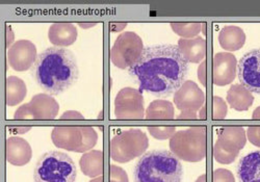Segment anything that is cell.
<instances>
[{
  "mask_svg": "<svg viewBox=\"0 0 260 182\" xmlns=\"http://www.w3.org/2000/svg\"><path fill=\"white\" fill-rule=\"evenodd\" d=\"M188 62L177 45H151L144 49L139 60L128 69L129 75L140 84V90L155 97L175 94L185 82Z\"/></svg>",
  "mask_w": 260,
  "mask_h": 182,
  "instance_id": "6da1fadb",
  "label": "cell"
},
{
  "mask_svg": "<svg viewBox=\"0 0 260 182\" xmlns=\"http://www.w3.org/2000/svg\"><path fill=\"white\" fill-rule=\"evenodd\" d=\"M32 76L46 94L56 96L64 93L79 78L76 56L69 49L49 47L38 55Z\"/></svg>",
  "mask_w": 260,
  "mask_h": 182,
  "instance_id": "7a4b0ae2",
  "label": "cell"
},
{
  "mask_svg": "<svg viewBox=\"0 0 260 182\" xmlns=\"http://www.w3.org/2000/svg\"><path fill=\"white\" fill-rule=\"evenodd\" d=\"M183 167L171 151L146 152L134 169L135 182H182Z\"/></svg>",
  "mask_w": 260,
  "mask_h": 182,
  "instance_id": "3957f363",
  "label": "cell"
},
{
  "mask_svg": "<svg viewBox=\"0 0 260 182\" xmlns=\"http://www.w3.org/2000/svg\"><path fill=\"white\" fill-rule=\"evenodd\" d=\"M77 169L73 159L60 151L43 154L36 164L35 182H75Z\"/></svg>",
  "mask_w": 260,
  "mask_h": 182,
  "instance_id": "277c9868",
  "label": "cell"
},
{
  "mask_svg": "<svg viewBox=\"0 0 260 182\" xmlns=\"http://www.w3.org/2000/svg\"><path fill=\"white\" fill-rule=\"evenodd\" d=\"M170 151L178 159L199 163L207 153V132L205 127H190L177 131L169 142Z\"/></svg>",
  "mask_w": 260,
  "mask_h": 182,
  "instance_id": "5b68a950",
  "label": "cell"
},
{
  "mask_svg": "<svg viewBox=\"0 0 260 182\" xmlns=\"http://www.w3.org/2000/svg\"><path fill=\"white\" fill-rule=\"evenodd\" d=\"M149 147V139L141 129L133 128L116 134L110 144V155L113 161L129 163L143 156Z\"/></svg>",
  "mask_w": 260,
  "mask_h": 182,
  "instance_id": "8992f818",
  "label": "cell"
},
{
  "mask_svg": "<svg viewBox=\"0 0 260 182\" xmlns=\"http://www.w3.org/2000/svg\"><path fill=\"white\" fill-rule=\"evenodd\" d=\"M144 49V43L140 36L134 32L122 33L111 49V60L119 69H130L139 60Z\"/></svg>",
  "mask_w": 260,
  "mask_h": 182,
  "instance_id": "52a82bcc",
  "label": "cell"
},
{
  "mask_svg": "<svg viewBox=\"0 0 260 182\" xmlns=\"http://www.w3.org/2000/svg\"><path fill=\"white\" fill-rule=\"evenodd\" d=\"M115 116L119 120H142L145 118L144 97L140 89L124 87L115 98Z\"/></svg>",
  "mask_w": 260,
  "mask_h": 182,
  "instance_id": "ba28073f",
  "label": "cell"
},
{
  "mask_svg": "<svg viewBox=\"0 0 260 182\" xmlns=\"http://www.w3.org/2000/svg\"><path fill=\"white\" fill-rule=\"evenodd\" d=\"M237 76L243 86L260 95V48L243 55L237 65Z\"/></svg>",
  "mask_w": 260,
  "mask_h": 182,
  "instance_id": "9c48e42d",
  "label": "cell"
},
{
  "mask_svg": "<svg viewBox=\"0 0 260 182\" xmlns=\"http://www.w3.org/2000/svg\"><path fill=\"white\" fill-rule=\"evenodd\" d=\"M36 45L28 40H19L8 49V63L15 71L23 72L34 67L38 57Z\"/></svg>",
  "mask_w": 260,
  "mask_h": 182,
  "instance_id": "30bf717a",
  "label": "cell"
},
{
  "mask_svg": "<svg viewBox=\"0 0 260 182\" xmlns=\"http://www.w3.org/2000/svg\"><path fill=\"white\" fill-rule=\"evenodd\" d=\"M205 102V94L192 80H185L174 94V103L181 111L197 112Z\"/></svg>",
  "mask_w": 260,
  "mask_h": 182,
  "instance_id": "8fae6325",
  "label": "cell"
},
{
  "mask_svg": "<svg viewBox=\"0 0 260 182\" xmlns=\"http://www.w3.org/2000/svg\"><path fill=\"white\" fill-rule=\"evenodd\" d=\"M237 59L230 52H219L213 57V83L225 86L231 83L237 74Z\"/></svg>",
  "mask_w": 260,
  "mask_h": 182,
  "instance_id": "7c38bea8",
  "label": "cell"
},
{
  "mask_svg": "<svg viewBox=\"0 0 260 182\" xmlns=\"http://www.w3.org/2000/svg\"><path fill=\"white\" fill-rule=\"evenodd\" d=\"M51 140L59 149L78 152L82 143L81 129L75 126L54 127L51 131Z\"/></svg>",
  "mask_w": 260,
  "mask_h": 182,
  "instance_id": "4fadbf2b",
  "label": "cell"
},
{
  "mask_svg": "<svg viewBox=\"0 0 260 182\" xmlns=\"http://www.w3.org/2000/svg\"><path fill=\"white\" fill-rule=\"evenodd\" d=\"M28 105L34 120H54L59 110L57 101L45 93L35 95Z\"/></svg>",
  "mask_w": 260,
  "mask_h": 182,
  "instance_id": "5bb4252c",
  "label": "cell"
},
{
  "mask_svg": "<svg viewBox=\"0 0 260 182\" xmlns=\"http://www.w3.org/2000/svg\"><path fill=\"white\" fill-rule=\"evenodd\" d=\"M32 157L29 143L19 136H12L7 141V161L15 167L27 165Z\"/></svg>",
  "mask_w": 260,
  "mask_h": 182,
  "instance_id": "9a60e30c",
  "label": "cell"
},
{
  "mask_svg": "<svg viewBox=\"0 0 260 182\" xmlns=\"http://www.w3.org/2000/svg\"><path fill=\"white\" fill-rule=\"evenodd\" d=\"M238 182H260V150L243 156L236 166Z\"/></svg>",
  "mask_w": 260,
  "mask_h": 182,
  "instance_id": "2e32d148",
  "label": "cell"
},
{
  "mask_svg": "<svg viewBox=\"0 0 260 182\" xmlns=\"http://www.w3.org/2000/svg\"><path fill=\"white\" fill-rule=\"evenodd\" d=\"M78 33L74 24L69 22H57L51 24L48 31V38L55 47L64 48L75 43Z\"/></svg>",
  "mask_w": 260,
  "mask_h": 182,
  "instance_id": "e0dca14e",
  "label": "cell"
},
{
  "mask_svg": "<svg viewBox=\"0 0 260 182\" xmlns=\"http://www.w3.org/2000/svg\"><path fill=\"white\" fill-rule=\"evenodd\" d=\"M177 46L188 64H198L206 56L207 43L201 37L194 39H180Z\"/></svg>",
  "mask_w": 260,
  "mask_h": 182,
  "instance_id": "ac0fdd59",
  "label": "cell"
},
{
  "mask_svg": "<svg viewBox=\"0 0 260 182\" xmlns=\"http://www.w3.org/2000/svg\"><path fill=\"white\" fill-rule=\"evenodd\" d=\"M247 41L245 32L238 26L227 25L219 34V43L226 52H233L243 48Z\"/></svg>",
  "mask_w": 260,
  "mask_h": 182,
  "instance_id": "d6986e66",
  "label": "cell"
},
{
  "mask_svg": "<svg viewBox=\"0 0 260 182\" xmlns=\"http://www.w3.org/2000/svg\"><path fill=\"white\" fill-rule=\"evenodd\" d=\"M226 99L229 106L237 111L248 110L254 102V96L252 93L241 83L230 86Z\"/></svg>",
  "mask_w": 260,
  "mask_h": 182,
  "instance_id": "ffe728a7",
  "label": "cell"
},
{
  "mask_svg": "<svg viewBox=\"0 0 260 182\" xmlns=\"http://www.w3.org/2000/svg\"><path fill=\"white\" fill-rule=\"evenodd\" d=\"M79 166L81 172L90 178H97L103 174V152L101 150H91L84 153Z\"/></svg>",
  "mask_w": 260,
  "mask_h": 182,
  "instance_id": "44dd1931",
  "label": "cell"
},
{
  "mask_svg": "<svg viewBox=\"0 0 260 182\" xmlns=\"http://www.w3.org/2000/svg\"><path fill=\"white\" fill-rule=\"evenodd\" d=\"M218 141L221 142L223 145L240 151L246 146V143L248 141L246 130L243 127L236 126L221 128L218 132Z\"/></svg>",
  "mask_w": 260,
  "mask_h": 182,
  "instance_id": "7402d4cb",
  "label": "cell"
},
{
  "mask_svg": "<svg viewBox=\"0 0 260 182\" xmlns=\"http://www.w3.org/2000/svg\"><path fill=\"white\" fill-rule=\"evenodd\" d=\"M27 87L25 82L17 77L9 76L7 78V104L8 106H16L25 99Z\"/></svg>",
  "mask_w": 260,
  "mask_h": 182,
  "instance_id": "603a6c76",
  "label": "cell"
},
{
  "mask_svg": "<svg viewBox=\"0 0 260 182\" xmlns=\"http://www.w3.org/2000/svg\"><path fill=\"white\" fill-rule=\"evenodd\" d=\"M174 116V106L168 100H154L146 109V119L148 120H172Z\"/></svg>",
  "mask_w": 260,
  "mask_h": 182,
  "instance_id": "cb8c5ba5",
  "label": "cell"
},
{
  "mask_svg": "<svg viewBox=\"0 0 260 182\" xmlns=\"http://www.w3.org/2000/svg\"><path fill=\"white\" fill-rule=\"evenodd\" d=\"M240 154V150L231 149L225 145H223L221 142L216 141L213 147V156L215 162L222 165H229L232 164L236 157Z\"/></svg>",
  "mask_w": 260,
  "mask_h": 182,
  "instance_id": "d4e9b609",
  "label": "cell"
},
{
  "mask_svg": "<svg viewBox=\"0 0 260 182\" xmlns=\"http://www.w3.org/2000/svg\"><path fill=\"white\" fill-rule=\"evenodd\" d=\"M202 23H186V22H179V23H171V28L176 35L182 39H194L202 31Z\"/></svg>",
  "mask_w": 260,
  "mask_h": 182,
  "instance_id": "484cf974",
  "label": "cell"
},
{
  "mask_svg": "<svg viewBox=\"0 0 260 182\" xmlns=\"http://www.w3.org/2000/svg\"><path fill=\"white\" fill-rule=\"evenodd\" d=\"M82 133V143L77 153H86L91 151L98 142V133L92 127H80Z\"/></svg>",
  "mask_w": 260,
  "mask_h": 182,
  "instance_id": "4316f807",
  "label": "cell"
},
{
  "mask_svg": "<svg viewBox=\"0 0 260 182\" xmlns=\"http://www.w3.org/2000/svg\"><path fill=\"white\" fill-rule=\"evenodd\" d=\"M148 131L154 139L159 141L171 140L177 132L175 127H149Z\"/></svg>",
  "mask_w": 260,
  "mask_h": 182,
  "instance_id": "83f0119b",
  "label": "cell"
},
{
  "mask_svg": "<svg viewBox=\"0 0 260 182\" xmlns=\"http://www.w3.org/2000/svg\"><path fill=\"white\" fill-rule=\"evenodd\" d=\"M228 112L227 103L223 98L219 96L213 97V119L214 120H223L226 118Z\"/></svg>",
  "mask_w": 260,
  "mask_h": 182,
  "instance_id": "f1b7e54d",
  "label": "cell"
},
{
  "mask_svg": "<svg viewBox=\"0 0 260 182\" xmlns=\"http://www.w3.org/2000/svg\"><path fill=\"white\" fill-rule=\"evenodd\" d=\"M110 180L111 182H129L127 173L122 168L115 165L110 167Z\"/></svg>",
  "mask_w": 260,
  "mask_h": 182,
  "instance_id": "f546056e",
  "label": "cell"
},
{
  "mask_svg": "<svg viewBox=\"0 0 260 182\" xmlns=\"http://www.w3.org/2000/svg\"><path fill=\"white\" fill-rule=\"evenodd\" d=\"M213 182H235V178L227 169H216L213 172Z\"/></svg>",
  "mask_w": 260,
  "mask_h": 182,
  "instance_id": "4dcf8cb0",
  "label": "cell"
},
{
  "mask_svg": "<svg viewBox=\"0 0 260 182\" xmlns=\"http://www.w3.org/2000/svg\"><path fill=\"white\" fill-rule=\"evenodd\" d=\"M247 138L252 145L260 148V127H249L247 130Z\"/></svg>",
  "mask_w": 260,
  "mask_h": 182,
  "instance_id": "1f68e13d",
  "label": "cell"
},
{
  "mask_svg": "<svg viewBox=\"0 0 260 182\" xmlns=\"http://www.w3.org/2000/svg\"><path fill=\"white\" fill-rule=\"evenodd\" d=\"M15 120H28V119H34L31 112L29 110V105L27 104H23L21 105L15 112L14 116Z\"/></svg>",
  "mask_w": 260,
  "mask_h": 182,
  "instance_id": "d6a6232c",
  "label": "cell"
},
{
  "mask_svg": "<svg viewBox=\"0 0 260 182\" xmlns=\"http://www.w3.org/2000/svg\"><path fill=\"white\" fill-rule=\"evenodd\" d=\"M82 113L76 110H67L60 116V120H83Z\"/></svg>",
  "mask_w": 260,
  "mask_h": 182,
  "instance_id": "836d02e7",
  "label": "cell"
},
{
  "mask_svg": "<svg viewBox=\"0 0 260 182\" xmlns=\"http://www.w3.org/2000/svg\"><path fill=\"white\" fill-rule=\"evenodd\" d=\"M198 78L200 80V82L205 86L207 79H206V60L202 62L201 65L199 66L198 69Z\"/></svg>",
  "mask_w": 260,
  "mask_h": 182,
  "instance_id": "e575fe53",
  "label": "cell"
},
{
  "mask_svg": "<svg viewBox=\"0 0 260 182\" xmlns=\"http://www.w3.org/2000/svg\"><path fill=\"white\" fill-rule=\"evenodd\" d=\"M197 118V112L193 111H181L180 115L177 116L178 120H196Z\"/></svg>",
  "mask_w": 260,
  "mask_h": 182,
  "instance_id": "d590c367",
  "label": "cell"
},
{
  "mask_svg": "<svg viewBox=\"0 0 260 182\" xmlns=\"http://www.w3.org/2000/svg\"><path fill=\"white\" fill-rule=\"evenodd\" d=\"M15 41V34H14V31L13 28L8 25L7 26V45H8V48H10L12 45H14Z\"/></svg>",
  "mask_w": 260,
  "mask_h": 182,
  "instance_id": "8d00e7d4",
  "label": "cell"
},
{
  "mask_svg": "<svg viewBox=\"0 0 260 182\" xmlns=\"http://www.w3.org/2000/svg\"><path fill=\"white\" fill-rule=\"evenodd\" d=\"M30 127H13L10 128V130L12 131V133H16V134H24L28 131H30Z\"/></svg>",
  "mask_w": 260,
  "mask_h": 182,
  "instance_id": "74e56055",
  "label": "cell"
},
{
  "mask_svg": "<svg viewBox=\"0 0 260 182\" xmlns=\"http://www.w3.org/2000/svg\"><path fill=\"white\" fill-rule=\"evenodd\" d=\"M127 26V23H111V31L115 33H120Z\"/></svg>",
  "mask_w": 260,
  "mask_h": 182,
  "instance_id": "f35d334b",
  "label": "cell"
},
{
  "mask_svg": "<svg viewBox=\"0 0 260 182\" xmlns=\"http://www.w3.org/2000/svg\"><path fill=\"white\" fill-rule=\"evenodd\" d=\"M252 118L255 119V120H260V106H258V107L253 111Z\"/></svg>",
  "mask_w": 260,
  "mask_h": 182,
  "instance_id": "ab89813d",
  "label": "cell"
},
{
  "mask_svg": "<svg viewBox=\"0 0 260 182\" xmlns=\"http://www.w3.org/2000/svg\"><path fill=\"white\" fill-rule=\"evenodd\" d=\"M95 25H97V23H79V26L82 28H90V27H94Z\"/></svg>",
  "mask_w": 260,
  "mask_h": 182,
  "instance_id": "60d3db41",
  "label": "cell"
},
{
  "mask_svg": "<svg viewBox=\"0 0 260 182\" xmlns=\"http://www.w3.org/2000/svg\"><path fill=\"white\" fill-rule=\"evenodd\" d=\"M206 179H207L206 175L203 174V175H201L200 177H198V179H197L196 181H194V182H206Z\"/></svg>",
  "mask_w": 260,
  "mask_h": 182,
  "instance_id": "b9f144b4",
  "label": "cell"
},
{
  "mask_svg": "<svg viewBox=\"0 0 260 182\" xmlns=\"http://www.w3.org/2000/svg\"><path fill=\"white\" fill-rule=\"evenodd\" d=\"M90 182H103V177H102V176H100V177L94 178V179H92Z\"/></svg>",
  "mask_w": 260,
  "mask_h": 182,
  "instance_id": "7bdbcfd3",
  "label": "cell"
}]
</instances>
